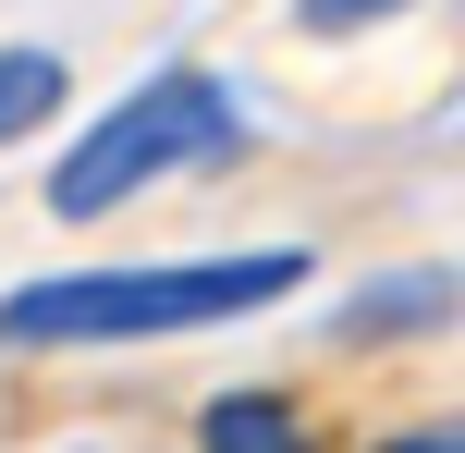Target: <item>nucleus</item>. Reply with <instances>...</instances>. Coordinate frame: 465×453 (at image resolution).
I'll return each mask as SVG.
<instances>
[{
    "instance_id": "4",
    "label": "nucleus",
    "mask_w": 465,
    "mask_h": 453,
    "mask_svg": "<svg viewBox=\"0 0 465 453\" xmlns=\"http://www.w3.org/2000/svg\"><path fill=\"white\" fill-rule=\"evenodd\" d=\"M196 453H319V441H306V417L282 392H221L196 417Z\"/></svg>"
},
{
    "instance_id": "5",
    "label": "nucleus",
    "mask_w": 465,
    "mask_h": 453,
    "mask_svg": "<svg viewBox=\"0 0 465 453\" xmlns=\"http://www.w3.org/2000/svg\"><path fill=\"white\" fill-rule=\"evenodd\" d=\"M74 98V74H62V49H0V147H25L49 111Z\"/></svg>"
},
{
    "instance_id": "6",
    "label": "nucleus",
    "mask_w": 465,
    "mask_h": 453,
    "mask_svg": "<svg viewBox=\"0 0 465 453\" xmlns=\"http://www.w3.org/2000/svg\"><path fill=\"white\" fill-rule=\"evenodd\" d=\"M319 37H343V25H380V13H404V0H294Z\"/></svg>"
},
{
    "instance_id": "2",
    "label": "nucleus",
    "mask_w": 465,
    "mask_h": 453,
    "mask_svg": "<svg viewBox=\"0 0 465 453\" xmlns=\"http://www.w3.org/2000/svg\"><path fill=\"white\" fill-rule=\"evenodd\" d=\"M232 147H245L232 86H221L209 62H172V74H147L135 98H111V111L49 160V221H111L135 184L196 172V160H232Z\"/></svg>"
},
{
    "instance_id": "1",
    "label": "nucleus",
    "mask_w": 465,
    "mask_h": 453,
    "mask_svg": "<svg viewBox=\"0 0 465 453\" xmlns=\"http://www.w3.org/2000/svg\"><path fill=\"white\" fill-rule=\"evenodd\" d=\"M306 282V245H245V258H160V270H49L0 294V343H172L257 319Z\"/></svg>"
},
{
    "instance_id": "7",
    "label": "nucleus",
    "mask_w": 465,
    "mask_h": 453,
    "mask_svg": "<svg viewBox=\"0 0 465 453\" xmlns=\"http://www.w3.org/2000/svg\"><path fill=\"white\" fill-rule=\"evenodd\" d=\"M380 453H465V429H404V441H380Z\"/></svg>"
},
{
    "instance_id": "3",
    "label": "nucleus",
    "mask_w": 465,
    "mask_h": 453,
    "mask_svg": "<svg viewBox=\"0 0 465 453\" xmlns=\"http://www.w3.org/2000/svg\"><path fill=\"white\" fill-rule=\"evenodd\" d=\"M465 307L453 270H380L368 294H343V343H392V331H441Z\"/></svg>"
}]
</instances>
